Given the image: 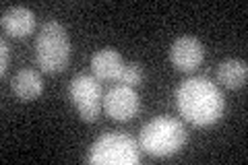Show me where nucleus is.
<instances>
[{
	"mask_svg": "<svg viewBox=\"0 0 248 165\" xmlns=\"http://www.w3.org/2000/svg\"><path fill=\"white\" fill-rule=\"evenodd\" d=\"M176 104L180 114L195 126H211L223 116L226 99L207 76H190L178 87Z\"/></svg>",
	"mask_w": 248,
	"mask_h": 165,
	"instance_id": "nucleus-1",
	"label": "nucleus"
},
{
	"mask_svg": "<svg viewBox=\"0 0 248 165\" xmlns=\"http://www.w3.org/2000/svg\"><path fill=\"white\" fill-rule=\"evenodd\" d=\"M71 60V39L58 21L44 23L35 37V62L46 75L64 70Z\"/></svg>",
	"mask_w": 248,
	"mask_h": 165,
	"instance_id": "nucleus-2",
	"label": "nucleus"
},
{
	"mask_svg": "<svg viewBox=\"0 0 248 165\" xmlns=\"http://www.w3.org/2000/svg\"><path fill=\"white\" fill-rule=\"evenodd\" d=\"M186 143V128L176 118L159 116L147 122L141 130V149L157 159L176 155Z\"/></svg>",
	"mask_w": 248,
	"mask_h": 165,
	"instance_id": "nucleus-3",
	"label": "nucleus"
},
{
	"mask_svg": "<svg viewBox=\"0 0 248 165\" xmlns=\"http://www.w3.org/2000/svg\"><path fill=\"white\" fill-rule=\"evenodd\" d=\"M87 161L91 165H135L141 161V149L128 135L108 132L91 145Z\"/></svg>",
	"mask_w": 248,
	"mask_h": 165,
	"instance_id": "nucleus-4",
	"label": "nucleus"
},
{
	"mask_svg": "<svg viewBox=\"0 0 248 165\" xmlns=\"http://www.w3.org/2000/svg\"><path fill=\"white\" fill-rule=\"evenodd\" d=\"M71 99L79 112L83 122H95L99 116V109L104 104V95H102V85L95 76L91 75H79L73 78L71 83Z\"/></svg>",
	"mask_w": 248,
	"mask_h": 165,
	"instance_id": "nucleus-5",
	"label": "nucleus"
},
{
	"mask_svg": "<svg viewBox=\"0 0 248 165\" xmlns=\"http://www.w3.org/2000/svg\"><path fill=\"white\" fill-rule=\"evenodd\" d=\"M141 101L133 87L128 85H116L104 97V109L116 122H128L139 114Z\"/></svg>",
	"mask_w": 248,
	"mask_h": 165,
	"instance_id": "nucleus-6",
	"label": "nucleus"
},
{
	"mask_svg": "<svg viewBox=\"0 0 248 165\" xmlns=\"http://www.w3.org/2000/svg\"><path fill=\"white\" fill-rule=\"evenodd\" d=\"M203 58H205V48L197 37L184 35L178 37L170 45V60L180 73H192L195 68L201 66Z\"/></svg>",
	"mask_w": 248,
	"mask_h": 165,
	"instance_id": "nucleus-7",
	"label": "nucleus"
},
{
	"mask_svg": "<svg viewBox=\"0 0 248 165\" xmlns=\"http://www.w3.org/2000/svg\"><path fill=\"white\" fill-rule=\"evenodd\" d=\"M124 60L114 48H104L91 56V70L97 81H118Z\"/></svg>",
	"mask_w": 248,
	"mask_h": 165,
	"instance_id": "nucleus-8",
	"label": "nucleus"
},
{
	"mask_svg": "<svg viewBox=\"0 0 248 165\" xmlns=\"http://www.w3.org/2000/svg\"><path fill=\"white\" fill-rule=\"evenodd\" d=\"M2 27L13 37H25L35 29V15L27 6H13L2 13Z\"/></svg>",
	"mask_w": 248,
	"mask_h": 165,
	"instance_id": "nucleus-9",
	"label": "nucleus"
},
{
	"mask_svg": "<svg viewBox=\"0 0 248 165\" xmlns=\"http://www.w3.org/2000/svg\"><path fill=\"white\" fill-rule=\"evenodd\" d=\"M11 87H13V93L21 101H33L35 97L42 95L44 83H42V76H40L37 70L23 68V70H19V73L13 76Z\"/></svg>",
	"mask_w": 248,
	"mask_h": 165,
	"instance_id": "nucleus-10",
	"label": "nucleus"
},
{
	"mask_svg": "<svg viewBox=\"0 0 248 165\" xmlns=\"http://www.w3.org/2000/svg\"><path fill=\"white\" fill-rule=\"evenodd\" d=\"M246 76H248V66L244 60H226L217 68V81L228 89L244 87Z\"/></svg>",
	"mask_w": 248,
	"mask_h": 165,
	"instance_id": "nucleus-11",
	"label": "nucleus"
},
{
	"mask_svg": "<svg viewBox=\"0 0 248 165\" xmlns=\"http://www.w3.org/2000/svg\"><path fill=\"white\" fill-rule=\"evenodd\" d=\"M118 81L122 85H128V87H137L143 81V66L137 64V62H124V68L120 73Z\"/></svg>",
	"mask_w": 248,
	"mask_h": 165,
	"instance_id": "nucleus-12",
	"label": "nucleus"
},
{
	"mask_svg": "<svg viewBox=\"0 0 248 165\" xmlns=\"http://www.w3.org/2000/svg\"><path fill=\"white\" fill-rule=\"evenodd\" d=\"M0 52H2V60H0V75H4L6 66H9V60H11V52H9V45H6V42L0 44Z\"/></svg>",
	"mask_w": 248,
	"mask_h": 165,
	"instance_id": "nucleus-13",
	"label": "nucleus"
}]
</instances>
